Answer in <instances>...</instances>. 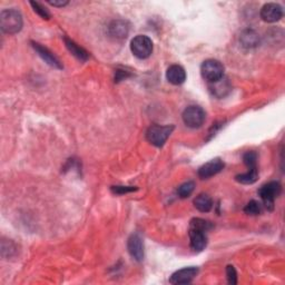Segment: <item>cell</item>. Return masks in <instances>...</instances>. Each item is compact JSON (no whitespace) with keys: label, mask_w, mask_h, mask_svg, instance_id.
I'll list each match as a JSON object with an SVG mask.
<instances>
[{"label":"cell","mask_w":285,"mask_h":285,"mask_svg":"<svg viewBox=\"0 0 285 285\" xmlns=\"http://www.w3.org/2000/svg\"><path fill=\"white\" fill-rule=\"evenodd\" d=\"M226 275H227V281H229L230 284H236L237 283V273L236 270L234 269V267L232 265H229L226 268Z\"/></svg>","instance_id":"cell-25"},{"label":"cell","mask_w":285,"mask_h":285,"mask_svg":"<svg viewBox=\"0 0 285 285\" xmlns=\"http://www.w3.org/2000/svg\"><path fill=\"white\" fill-rule=\"evenodd\" d=\"M239 40H240V42H242V45L244 47L254 48L259 43V37L254 30L248 29V30L243 31L242 35H240Z\"/></svg>","instance_id":"cell-16"},{"label":"cell","mask_w":285,"mask_h":285,"mask_svg":"<svg viewBox=\"0 0 285 285\" xmlns=\"http://www.w3.org/2000/svg\"><path fill=\"white\" fill-rule=\"evenodd\" d=\"M30 5L33 6V8H34L35 12H37V14L39 15L41 18H43V19H49V17H50L49 12L47 11V9H46V8H43L40 4L31 2V3H30Z\"/></svg>","instance_id":"cell-24"},{"label":"cell","mask_w":285,"mask_h":285,"mask_svg":"<svg viewBox=\"0 0 285 285\" xmlns=\"http://www.w3.org/2000/svg\"><path fill=\"white\" fill-rule=\"evenodd\" d=\"M282 187L278 182H270L259 188L258 194L264 203L265 207L269 211L274 210V202L278 195L281 194Z\"/></svg>","instance_id":"cell-6"},{"label":"cell","mask_w":285,"mask_h":285,"mask_svg":"<svg viewBox=\"0 0 285 285\" xmlns=\"http://www.w3.org/2000/svg\"><path fill=\"white\" fill-rule=\"evenodd\" d=\"M129 27L126 21L124 20H115L109 25V34L114 38L122 39L128 35Z\"/></svg>","instance_id":"cell-15"},{"label":"cell","mask_w":285,"mask_h":285,"mask_svg":"<svg viewBox=\"0 0 285 285\" xmlns=\"http://www.w3.org/2000/svg\"><path fill=\"white\" fill-rule=\"evenodd\" d=\"M189 238H191V248L194 251L201 252L206 248L207 245L206 232L189 229Z\"/></svg>","instance_id":"cell-13"},{"label":"cell","mask_w":285,"mask_h":285,"mask_svg":"<svg viewBox=\"0 0 285 285\" xmlns=\"http://www.w3.org/2000/svg\"><path fill=\"white\" fill-rule=\"evenodd\" d=\"M258 179V170L257 168L254 169H249L248 173L240 174L236 176V181L242 184H253L255 183Z\"/></svg>","instance_id":"cell-19"},{"label":"cell","mask_w":285,"mask_h":285,"mask_svg":"<svg viewBox=\"0 0 285 285\" xmlns=\"http://www.w3.org/2000/svg\"><path fill=\"white\" fill-rule=\"evenodd\" d=\"M127 249L130 256L136 259V261L141 262L144 259V242L142 237L138 234H133L128 238L127 242Z\"/></svg>","instance_id":"cell-9"},{"label":"cell","mask_w":285,"mask_h":285,"mask_svg":"<svg viewBox=\"0 0 285 285\" xmlns=\"http://www.w3.org/2000/svg\"><path fill=\"white\" fill-rule=\"evenodd\" d=\"M0 27L6 34L14 35L23 28V16L15 9H6L0 14Z\"/></svg>","instance_id":"cell-1"},{"label":"cell","mask_w":285,"mask_h":285,"mask_svg":"<svg viewBox=\"0 0 285 285\" xmlns=\"http://www.w3.org/2000/svg\"><path fill=\"white\" fill-rule=\"evenodd\" d=\"M283 16V9L277 4H267L261 9V18L267 23H276Z\"/></svg>","instance_id":"cell-10"},{"label":"cell","mask_w":285,"mask_h":285,"mask_svg":"<svg viewBox=\"0 0 285 285\" xmlns=\"http://www.w3.org/2000/svg\"><path fill=\"white\" fill-rule=\"evenodd\" d=\"M194 188H195L194 182H186L179 187V189H177V194H179L181 199H187L194 192Z\"/></svg>","instance_id":"cell-21"},{"label":"cell","mask_w":285,"mask_h":285,"mask_svg":"<svg viewBox=\"0 0 285 285\" xmlns=\"http://www.w3.org/2000/svg\"><path fill=\"white\" fill-rule=\"evenodd\" d=\"M201 74L208 83H213L224 77V66L216 59H207L201 66Z\"/></svg>","instance_id":"cell-4"},{"label":"cell","mask_w":285,"mask_h":285,"mask_svg":"<svg viewBox=\"0 0 285 285\" xmlns=\"http://www.w3.org/2000/svg\"><path fill=\"white\" fill-rule=\"evenodd\" d=\"M224 162L221 158H214V160L207 162L199 169V176L201 179H210V177L218 174L224 168Z\"/></svg>","instance_id":"cell-8"},{"label":"cell","mask_w":285,"mask_h":285,"mask_svg":"<svg viewBox=\"0 0 285 285\" xmlns=\"http://www.w3.org/2000/svg\"><path fill=\"white\" fill-rule=\"evenodd\" d=\"M166 78L172 85H182L186 80L185 69L180 65H172L167 69Z\"/></svg>","instance_id":"cell-14"},{"label":"cell","mask_w":285,"mask_h":285,"mask_svg":"<svg viewBox=\"0 0 285 285\" xmlns=\"http://www.w3.org/2000/svg\"><path fill=\"white\" fill-rule=\"evenodd\" d=\"M189 229L194 230H200L203 232H208L212 229V224L210 222H207L203 218H194L191 221V224H189Z\"/></svg>","instance_id":"cell-20"},{"label":"cell","mask_w":285,"mask_h":285,"mask_svg":"<svg viewBox=\"0 0 285 285\" xmlns=\"http://www.w3.org/2000/svg\"><path fill=\"white\" fill-rule=\"evenodd\" d=\"M206 114L200 106H188L183 113V122L189 128H200L204 124Z\"/></svg>","instance_id":"cell-5"},{"label":"cell","mask_w":285,"mask_h":285,"mask_svg":"<svg viewBox=\"0 0 285 285\" xmlns=\"http://www.w3.org/2000/svg\"><path fill=\"white\" fill-rule=\"evenodd\" d=\"M208 88H210V92L214 96L218 98L225 97L232 90L230 81L225 79L224 77H222L216 81H213V83H208Z\"/></svg>","instance_id":"cell-12"},{"label":"cell","mask_w":285,"mask_h":285,"mask_svg":"<svg viewBox=\"0 0 285 285\" xmlns=\"http://www.w3.org/2000/svg\"><path fill=\"white\" fill-rule=\"evenodd\" d=\"M244 212L249 215H258L261 213V205L256 201H251L248 205L244 207Z\"/></svg>","instance_id":"cell-23"},{"label":"cell","mask_w":285,"mask_h":285,"mask_svg":"<svg viewBox=\"0 0 285 285\" xmlns=\"http://www.w3.org/2000/svg\"><path fill=\"white\" fill-rule=\"evenodd\" d=\"M194 206L202 213H207L212 210L213 200L207 194H200L194 200Z\"/></svg>","instance_id":"cell-17"},{"label":"cell","mask_w":285,"mask_h":285,"mask_svg":"<svg viewBox=\"0 0 285 285\" xmlns=\"http://www.w3.org/2000/svg\"><path fill=\"white\" fill-rule=\"evenodd\" d=\"M173 130H174L173 125H169V126L153 125L150 126L146 131V138L151 145H154L156 147H162L163 145L166 143V141L170 136V134H172Z\"/></svg>","instance_id":"cell-2"},{"label":"cell","mask_w":285,"mask_h":285,"mask_svg":"<svg viewBox=\"0 0 285 285\" xmlns=\"http://www.w3.org/2000/svg\"><path fill=\"white\" fill-rule=\"evenodd\" d=\"M199 274V269L198 268H185V269H182L176 271L175 273L170 277L169 282L172 284H188L191 283L194 278L196 277V275Z\"/></svg>","instance_id":"cell-7"},{"label":"cell","mask_w":285,"mask_h":285,"mask_svg":"<svg viewBox=\"0 0 285 285\" xmlns=\"http://www.w3.org/2000/svg\"><path fill=\"white\" fill-rule=\"evenodd\" d=\"M243 161L246 166H248L249 169H254L257 168L256 166V162H257V155L255 151H246V153L243 155Z\"/></svg>","instance_id":"cell-22"},{"label":"cell","mask_w":285,"mask_h":285,"mask_svg":"<svg viewBox=\"0 0 285 285\" xmlns=\"http://www.w3.org/2000/svg\"><path fill=\"white\" fill-rule=\"evenodd\" d=\"M64 40H65L67 48L69 49V52H71L76 57V58H78L81 61H86L88 59V57L90 56H88V53L84 48H81L75 41L68 39V38H65Z\"/></svg>","instance_id":"cell-18"},{"label":"cell","mask_w":285,"mask_h":285,"mask_svg":"<svg viewBox=\"0 0 285 285\" xmlns=\"http://www.w3.org/2000/svg\"><path fill=\"white\" fill-rule=\"evenodd\" d=\"M130 50L139 59H146L153 53V41L149 37L138 35L130 41Z\"/></svg>","instance_id":"cell-3"},{"label":"cell","mask_w":285,"mask_h":285,"mask_svg":"<svg viewBox=\"0 0 285 285\" xmlns=\"http://www.w3.org/2000/svg\"><path fill=\"white\" fill-rule=\"evenodd\" d=\"M136 187L133 186H113L112 191L115 194H126V193H130L136 191Z\"/></svg>","instance_id":"cell-26"},{"label":"cell","mask_w":285,"mask_h":285,"mask_svg":"<svg viewBox=\"0 0 285 285\" xmlns=\"http://www.w3.org/2000/svg\"><path fill=\"white\" fill-rule=\"evenodd\" d=\"M33 43V47H34V49L36 50L37 52V54L39 55L41 58L45 60L47 64L49 65V66H52V67H54V68H57V69H61L62 68V66H61V64H60V61L57 59V57L50 52L49 49H47L46 47H43V46H41L40 43H38V42H31Z\"/></svg>","instance_id":"cell-11"},{"label":"cell","mask_w":285,"mask_h":285,"mask_svg":"<svg viewBox=\"0 0 285 285\" xmlns=\"http://www.w3.org/2000/svg\"><path fill=\"white\" fill-rule=\"evenodd\" d=\"M49 4L55 7H64L68 4V2H49Z\"/></svg>","instance_id":"cell-27"}]
</instances>
